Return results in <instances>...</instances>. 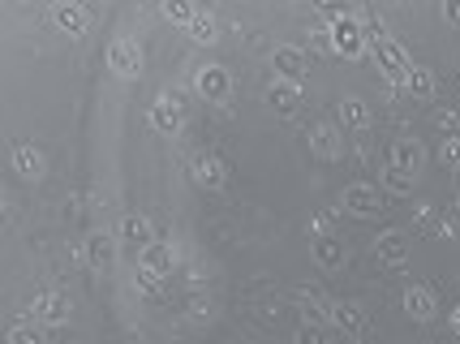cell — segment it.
I'll return each mask as SVG.
<instances>
[{
  "instance_id": "obj_8",
  "label": "cell",
  "mask_w": 460,
  "mask_h": 344,
  "mask_svg": "<svg viewBox=\"0 0 460 344\" xmlns=\"http://www.w3.org/2000/svg\"><path fill=\"white\" fill-rule=\"evenodd\" d=\"M341 207L353 216V220H370V216H379L383 211V194L379 190H370L366 181H353V185H344Z\"/></svg>"
},
{
  "instance_id": "obj_21",
  "label": "cell",
  "mask_w": 460,
  "mask_h": 344,
  "mask_svg": "<svg viewBox=\"0 0 460 344\" xmlns=\"http://www.w3.org/2000/svg\"><path fill=\"white\" fill-rule=\"evenodd\" d=\"M336 331H344L349 340H358L361 331H366V305L361 302H336V319H332Z\"/></svg>"
},
{
  "instance_id": "obj_24",
  "label": "cell",
  "mask_w": 460,
  "mask_h": 344,
  "mask_svg": "<svg viewBox=\"0 0 460 344\" xmlns=\"http://www.w3.org/2000/svg\"><path fill=\"white\" fill-rule=\"evenodd\" d=\"M341 117L349 129H370V103L361 100V95H344L341 100Z\"/></svg>"
},
{
  "instance_id": "obj_2",
  "label": "cell",
  "mask_w": 460,
  "mask_h": 344,
  "mask_svg": "<svg viewBox=\"0 0 460 344\" xmlns=\"http://www.w3.org/2000/svg\"><path fill=\"white\" fill-rule=\"evenodd\" d=\"M370 57H375L379 74L392 82V86H404V82H409V74L418 69V65H413V57H409V48H404L401 40H392V35H383V40L370 43Z\"/></svg>"
},
{
  "instance_id": "obj_29",
  "label": "cell",
  "mask_w": 460,
  "mask_h": 344,
  "mask_svg": "<svg viewBox=\"0 0 460 344\" xmlns=\"http://www.w3.org/2000/svg\"><path fill=\"white\" fill-rule=\"evenodd\" d=\"M435 125H439V129H447V138H456L460 112H456V108H439V112H435Z\"/></svg>"
},
{
  "instance_id": "obj_15",
  "label": "cell",
  "mask_w": 460,
  "mask_h": 344,
  "mask_svg": "<svg viewBox=\"0 0 460 344\" xmlns=\"http://www.w3.org/2000/svg\"><path fill=\"white\" fill-rule=\"evenodd\" d=\"M86 263L95 267L100 276H108V271L117 267V237L103 233V228H95V233L86 237Z\"/></svg>"
},
{
  "instance_id": "obj_19",
  "label": "cell",
  "mask_w": 460,
  "mask_h": 344,
  "mask_svg": "<svg viewBox=\"0 0 460 344\" xmlns=\"http://www.w3.org/2000/svg\"><path fill=\"white\" fill-rule=\"evenodd\" d=\"M310 254H314V263H319L323 271H341V267L349 263V250H344V242H336V237H314V242H310Z\"/></svg>"
},
{
  "instance_id": "obj_11",
  "label": "cell",
  "mask_w": 460,
  "mask_h": 344,
  "mask_svg": "<svg viewBox=\"0 0 460 344\" xmlns=\"http://www.w3.org/2000/svg\"><path fill=\"white\" fill-rule=\"evenodd\" d=\"M271 69H276L280 82L301 86V82H305V52L293 48V43H276V48H271Z\"/></svg>"
},
{
  "instance_id": "obj_1",
  "label": "cell",
  "mask_w": 460,
  "mask_h": 344,
  "mask_svg": "<svg viewBox=\"0 0 460 344\" xmlns=\"http://www.w3.org/2000/svg\"><path fill=\"white\" fill-rule=\"evenodd\" d=\"M327 48L344 57V61H361L366 57V48H370V35H366V26L353 9H341L336 18L327 22Z\"/></svg>"
},
{
  "instance_id": "obj_13",
  "label": "cell",
  "mask_w": 460,
  "mask_h": 344,
  "mask_svg": "<svg viewBox=\"0 0 460 344\" xmlns=\"http://www.w3.org/2000/svg\"><path fill=\"white\" fill-rule=\"evenodd\" d=\"M401 302H404V314H409L413 323H430V319L439 314V297H435L426 284H409Z\"/></svg>"
},
{
  "instance_id": "obj_26",
  "label": "cell",
  "mask_w": 460,
  "mask_h": 344,
  "mask_svg": "<svg viewBox=\"0 0 460 344\" xmlns=\"http://www.w3.org/2000/svg\"><path fill=\"white\" fill-rule=\"evenodd\" d=\"M190 40L199 43V48H211V43H220V22H216V13H207V9H202L199 22L190 26Z\"/></svg>"
},
{
  "instance_id": "obj_7",
  "label": "cell",
  "mask_w": 460,
  "mask_h": 344,
  "mask_svg": "<svg viewBox=\"0 0 460 344\" xmlns=\"http://www.w3.org/2000/svg\"><path fill=\"white\" fill-rule=\"evenodd\" d=\"M48 22L57 26L65 40H82L86 26H91V9H86V4H74V0H60V4L48 9Z\"/></svg>"
},
{
  "instance_id": "obj_20",
  "label": "cell",
  "mask_w": 460,
  "mask_h": 344,
  "mask_svg": "<svg viewBox=\"0 0 460 344\" xmlns=\"http://www.w3.org/2000/svg\"><path fill=\"white\" fill-rule=\"evenodd\" d=\"M392 163L404 168L409 177H418L421 168H426V146H421L418 138H396V146H392Z\"/></svg>"
},
{
  "instance_id": "obj_16",
  "label": "cell",
  "mask_w": 460,
  "mask_h": 344,
  "mask_svg": "<svg viewBox=\"0 0 460 344\" xmlns=\"http://www.w3.org/2000/svg\"><path fill=\"white\" fill-rule=\"evenodd\" d=\"M9 160H13V172L22 181H43V172H48V160H43V151L35 142H18Z\"/></svg>"
},
{
  "instance_id": "obj_4",
  "label": "cell",
  "mask_w": 460,
  "mask_h": 344,
  "mask_svg": "<svg viewBox=\"0 0 460 344\" xmlns=\"http://www.w3.org/2000/svg\"><path fill=\"white\" fill-rule=\"evenodd\" d=\"M26 314H31V323L40 327H65L74 319V305H69L65 293H40V297H31Z\"/></svg>"
},
{
  "instance_id": "obj_17",
  "label": "cell",
  "mask_w": 460,
  "mask_h": 344,
  "mask_svg": "<svg viewBox=\"0 0 460 344\" xmlns=\"http://www.w3.org/2000/svg\"><path fill=\"white\" fill-rule=\"evenodd\" d=\"M117 237H120L125 245H134V250H146V245L155 242V228H151V220H146V216L129 211V216H120Z\"/></svg>"
},
{
  "instance_id": "obj_5",
  "label": "cell",
  "mask_w": 460,
  "mask_h": 344,
  "mask_svg": "<svg viewBox=\"0 0 460 344\" xmlns=\"http://www.w3.org/2000/svg\"><path fill=\"white\" fill-rule=\"evenodd\" d=\"M108 69H112L120 82H138L142 78V48L129 40V35L112 40L108 43Z\"/></svg>"
},
{
  "instance_id": "obj_31",
  "label": "cell",
  "mask_w": 460,
  "mask_h": 344,
  "mask_svg": "<svg viewBox=\"0 0 460 344\" xmlns=\"http://www.w3.org/2000/svg\"><path fill=\"white\" fill-rule=\"evenodd\" d=\"M134 280H138V288H146V293H164V280L160 276H151V271H134Z\"/></svg>"
},
{
  "instance_id": "obj_3",
  "label": "cell",
  "mask_w": 460,
  "mask_h": 344,
  "mask_svg": "<svg viewBox=\"0 0 460 344\" xmlns=\"http://www.w3.org/2000/svg\"><path fill=\"white\" fill-rule=\"evenodd\" d=\"M293 305L301 310V319L314 323V327H332V319H336V302H332L323 288H314V284L293 288Z\"/></svg>"
},
{
  "instance_id": "obj_14",
  "label": "cell",
  "mask_w": 460,
  "mask_h": 344,
  "mask_svg": "<svg viewBox=\"0 0 460 344\" xmlns=\"http://www.w3.org/2000/svg\"><path fill=\"white\" fill-rule=\"evenodd\" d=\"M190 177H194V185H202V190H224V181H228V163L220 160V155H194L190 160Z\"/></svg>"
},
{
  "instance_id": "obj_10",
  "label": "cell",
  "mask_w": 460,
  "mask_h": 344,
  "mask_svg": "<svg viewBox=\"0 0 460 344\" xmlns=\"http://www.w3.org/2000/svg\"><path fill=\"white\" fill-rule=\"evenodd\" d=\"M409 233L404 228H383L379 237H375V259H379L383 267H404L409 263Z\"/></svg>"
},
{
  "instance_id": "obj_33",
  "label": "cell",
  "mask_w": 460,
  "mask_h": 344,
  "mask_svg": "<svg viewBox=\"0 0 460 344\" xmlns=\"http://www.w3.org/2000/svg\"><path fill=\"white\" fill-rule=\"evenodd\" d=\"M297 344H319V327H314V323L297 327Z\"/></svg>"
},
{
  "instance_id": "obj_32",
  "label": "cell",
  "mask_w": 460,
  "mask_h": 344,
  "mask_svg": "<svg viewBox=\"0 0 460 344\" xmlns=\"http://www.w3.org/2000/svg\"><path fill=\"white\" fill-rule=\"evenodd\" d=\"M190 319H194V323H207V319H211V302H207V297H194V302H190Z\"/></svg>"
},
{
  "instance_id": "obj_25",
  "label": "cell",
  "mask_w": 460,
  "mask_h": 344,
  "mask_svg": "<svg viewBox=\"0 0 460 344\" xmlns=\"http://www.w3.org/2000/svg\"><path fill=\"white\" fill-rule=\"evenodd\" d=\"M383 190H387V194H396V198H404V194H413V185H418V177H409V172H404V168H396V163H387V168H383Z\"/></svg>"
},
{
  "instance_id": "obj_30",
  "label": "cell",
  "mask_w": 460,
  "mask_h": 344,
  "mask_svg": "<svg viewBox=\"0 0 460 344\" xmlns=\"http://www.w3.org/2000/svg\"><path fill=\"white\" fill-rule=\"evenodd\" d=\"M439 160L447 168H460V138H443L439 142Z\"/></svg>"
},
{
  "instance_id": "obj_27",
  "label": "cell",
  "mask_w": 460,
  "mask_h": 344,
  "mask_svg": "<svg viewBox=\"0 0 460 344\" xmlns=\"http://www.w3.org/2000/svg\"><path fill=\"white\" fill-rule=\"evenodd\" d=\"M199 4H190V0H168V4H164V18L172 22V26H185V31H190V26H194V22H199Z\"/></svg>"
},
{
  "instance_id": "obj_23",
  "label": "cell",
  "mask_w": 460,
  "mask_h": 344,
  "mask_svg": "<svg viewBox=\"0 0 460 344\" xmlns=\"http://www.w3.org/2000/svg\"><path fill=\"white\" fill-rule=\"evenodd\" d=\"M435 91H439V82H435V69H426V65H418V69L409 74V82H404V95L418 103H430Z\"/></svg>"
},
{
  "instance_id": "obj_35",
  "label": "cell",
  "mask_w": 460,
  "mask_h": 344,
  "mask_svg": "<svg viewBox=\"0 0 460 344\" xmlns=\"http://www.w3.org/2000/svg\"><path fill=\"white\" fill-rule=\"evenodd\" d=\"M443 18L452 22V26H460V0H447V4H443Z\"/></svg>"
},
{
  "instance_id": "obj_18",
  "label": "cell",
  "mask_w": 460,
  "mask_h": 344,
  "mask_svg": "<svg viewBox=\"0 0 460 344\" xmlns=\"http://www.w3.org/2000/svg\"><path fill=\"white\" fill-rule=\"evenodd\" d=\"M267 103H271V112H280V117H293V112H301V86H293V82H267Z\"/></svg>"
},
{
  "instance_id": "obj_6",
  "label": "cell",
  "mask_w": 460,
  "mask_h": 344,
  "mask_svg": "<svg viewBox=\"0 0 460 344\" xmlns=\"http://www.w3.org/2000/svg\"><path fill=\"white\" fill-rule=\"evenodd\" d=\"M194 91H199L207 103H228L233 100V74L224 69V65H199V74H194Z\"/></svg>"
},
{
  "instance_id": "obj_28",
  "label": "cell",
  "mask_w": 460,
  "mask_h": 344,
  "mask_svg": "<svg viewBox=\"0 0 460 344\" xmlns=\"http://www.w3.org/2000/svg\"><path fill=\"white\" fill-rule=\"evenodd\" d=\"M9 344H43L40 323H18V327H9Z\"/></svg>"
},
{
  "instance_id": "obj_34",
  "label": "cell",
  "mask_w": 460,
  "mask_h": 344,
  "mask_svg": "<svg viewBox=\"0 0 460 344\" xmlns=\"http://www.w3.org/2000/svg\"><path fill=\"white\" fill-rule=\"evenodd\" d=\"M430 228H435V237H456V224L452 220H435Z\"/></svg>"
},
{
  "instance_id": "obj_36",
  "label": "cell",
  "mask_w": 460,
  "mask_h": 344,
  "mask_svg": "<svg viewBox=\"0 0 460 344\" xmlns=\"http://www.w3.org/2000/svg\"><path fill=\"white\" fill-rule=\"evenodd\" d=\"M452 331H456V336H460V305H456V310H452Z\"/></svg>"
},
{
  "instance_id": "obj_22",
  "label": "cell",
  "mask_w": 460,
  "mask_h": 344,
  "mask_svg": "<svg viewBox=\"0 0 460 344\" xmlns=\"http://www.w3.org/2000/svg\"><path fill=\"white\" fill-rule=\"evenodd\" d=\"M310 151H314L319 160H341L344 142H341V134H336V125H327V121L314 125V129H310Z\"/></svg>"
},
{
  "instance_id": "obj_9",
  "label": "cell",
  "mask_w": 460,
  "mask_h": 344,
  "mask_svg": "<svg viewBox=\"0 0 460 344\" xmlns=\"http://www.w3.org/2000/svg\"><path fill=\"white\" fill-rule=\"evenodd\" d=\"M146 121H151V129H155V134H164V138H177L181 129H185V112H181V103L172 100V95H160V100L151 103Z\"/></svg>"
},
{
  "instance_id": "obj_12",
  "label": "cell",
  "mask_w": 460,
  "mask_h": 344,
  "mask_svg": "<svg viewBox=\"0 0 460 344\" xmlns=\"http://www.w3.org/2000/svg\"><path fill=\"white\" fill-rule=\"evenodd\" d=\"M138 267L142 271H151V276H160V280H168L172 267H177V245L172 242H151L146 250H138Z\"/></svg>"
}]
</instances>
